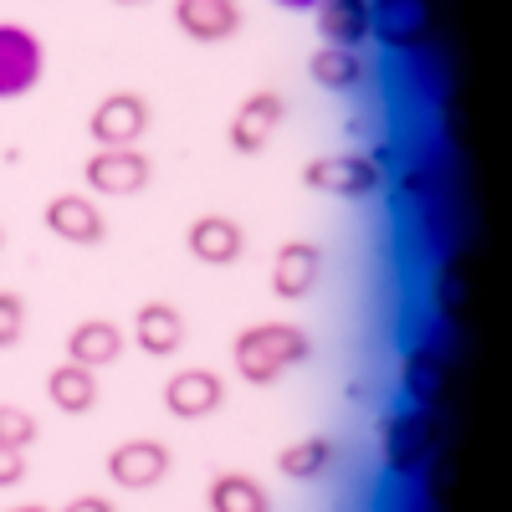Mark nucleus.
Instances as JSON below:
<instances>
[{
    "label": "nucleus",
    "mask_w": 512,
    "mask_h": 512,
    "mask_svg": "<svg viewBox=\"0 0 512 512\" xmlns=\"http://www.w3.org/2000/svg\"><path fill=\"white\" fill-rule=\"evenodd\" d=\"M0 246H6V231H0Z\"/></svg>",
    "instance_id": "2f4dec72"
},
{
    "label": "nucleus",
    "mask_w": 512,
    "mask_h": 512,
    "mask_svg": "<svg viewBox=\"0 0 512 512\" xmlns=\"http://www.w3.org/2000/svg\"><path fill=\"white\" fill-rule=\"evenodd\" d=\"M149 98L144 93H128V88H118V93H108V98H98L93 103V113H88V139H93V149H134L144 134H149Z\"/></svg>",
    "instance_id": "20e7f679"
},
{
    "label": "nucleus",
    "mask_w": 512,
    "mask_h": 512,
    "mask_svg": "<svg viewBox=\"0 0 512 512\" xmlns=\"http://www.w3.org/2000/svg\"><path fill=\"white\" fill-rule=\"evenodd\" d=\"M98 374L93 369H82V364H72V359H62L52 374H47V400H52V410H62V415H88L93 405H98Z\"/></svg>",
    "instance_id": "a211bd4d"
},
{
    "label": "nucleus",
    "mask_w": 512,
    "mask_h": 512,
    "mask_svg": "<svg viewBox=\"0 0 512 512\" xmlns=\"http://www.w3.org/2000/svg\"><path fill=\"white\" fill-rule=\"evenodd\" d=\"M159 400L175 420H205L226 405V379L216 369H180L175 379H164Z\"/></svg>",
    "instance_id": "f8f14e48"
},
{
    "label": "nucleus",
    "mask_w": 512,
    "mask_h": 512,
    "mask_svg": "<svg viewBox=\"0 0 512 512\" xmlns=\"http://www.w3.org/2000/svg\"><path fill=\"white\" fill-rule=\"evenodd\" d=\"M436 6L431 0H369V36L390 52H420L431 41Z\"/></svg>",
    "instance_id": "39448f33"
},
{
    "label": "nucleus",
    "mask_w": 512,
    "mask_h": 512,
    "mask_svg": "<svg viewBox=\"0 0 512 512\" xmlns=\"http://www.w3.org/2000/svg\"><path fill=\"white\" fill-rule=\"evenodd\" d=\"M123 344H128V338H123V328H118L113 318H82V323H72V333H67V359L98 374V369L118 364Z\"/></svg>",
    "instance_id": "dca6fc26"
},
{
    "label": "nucleus",
    "mask_w": 512,
    "mask_h": 512,
    "mask_svg": "<svg viewBox=\"0 0 512 512\" xmlns=\"http://www.w3.org/2000/svg\"><path fill=\"white\" fill-rule=\"evenodd\" d=\"M313 354V338L297 328V323H282V318H262V323H246L231 344V369L236 379L246 384H277L287 369H297Z\"/></svg>",
    "instance_id": "f257e3e1"
},
{
    "label": "nucleus",
    "mask_w": 512,
    "mask_h": 512,
    "mask_svg": "<svg viewBox=\"0 0 512 512\" xmlns=\"http://www.w3.org/2000/svg\"><path fill=\"white\" fill-rule=\"evenodd\" d=\"M379 180H384V164L374 154H359V149H349V154H318L303 169L308 190H323V195H338V200H364V195L379 190Z\"/></svg>",
    "instance_id": "7ed1b4c3"
},
{
    "label": "nucleus",
    "mask_w": 512,
    "mask_h": 512,
    "mask_svg": "<svg viewBox=\"0 0 512 512\" xmlns=\"http://www.w3.org/2000/svg\"><path fill=\"white\" fill-rule=\"evenodd\" d=\"M134 349L149 359H169L185 349V313L164 297H149V303L134 308Z\"/></svg>",
    "instance_id": "4468645a"
},
{
    "label": "nucleus",
    "mask_w": 512,
    "mask_h": 512,
    "mask_svg": "<svg viewBox=\"0 0 512 512\" xmlns=\"http://www.w3.org/2000/svg\"><path fill=\"white\" fill-rule=\"evenodd\" d=\"M82 180H88L93 195L123 200V195H139L154 180V164H149V154L139 144L134 149H93L88 164H82Z\"/></svg>",
    "instance_id": "0eeeda50"
},
{
    "label": "nucleus",
    "mask_w": 512,
    "mask_h": 512,
    "mask_svg": "<svg viewBox=\"0 0 512 512\" xmlns=\"http://www.w3.org/2000/svg\"><path fill=\"white\" fill-rule=\"evenodd\" d=\"M308 77L323 93H349V88L364 82V52L359 47H328L323 41V47L308 57Z\"/></svg>",
    "instance_id": "aec40b11"
},
{
    "label": "nucleus",
    "mask_w": 512,
    "mask_h": 512,
    "mask_svg": "<svg viewBox=\"0 0 512 512\" xmlns=\"http://www.w3.org/2000/svg\"><path fill=\"white\" fill-rule=\"evenodd\" d=\"M41 221H47V231L67 246H98L108 236V216L98 210L93 195H82V190H62L47 200V210H41Z\"/></svg>",
    "instance_id": "9d476101"
},
{
    "label": "nucleus",
    "mask_w": 512,
    "mask_h": 512,
    "mask_svg": "<svg viewBox=\"0 0 512 512\" xmlns=\"http://www.w3.org/2000/svg\"><path fill=\"white\" fill-rule=\"evenodd\" d=\"M436 190H441V175H436V164H410V169H405V180H400V195H405L410 205H425V200H436Z\"/></svg>",
    "instance_id": "a878e982"
},
{
    "label": "nucleus",
    "mask_w": 512,
    "mask_h": 512,
    "mask_svg": "<svg viewBox=\"0 0 512 512\" xmlns=\"http://www.w3.org/2000/svg\"><path fill=\"white\" fill-rule=\"evenodd\" d=\"M333 436H303V441H292L277 451V472L287 482H318L328 466H333Z\"/></svg>",
    "instance_id": "4be33fe9"
},
{
    "label": "nucleus",
    "mask_w": 512,
    "mask_h": 512,
    "mask_svg": "<svg viewBox=\"0 0 512 512\" xmlns=\"http://www.w3.org/2000/svg\"><path fill=\"white\" fill-rule=\"evenodd\" d=\"M205 507L210 512H272V497L267 487L246 477V472H221V477H210L205 487Z\"/></svg>",
    "instance_id": "412c9836"
},
{
    "label": "nucleus",
    "mask_w": 512,
    "mask_h": 512,
    "mask_svg": "<svg viewBox=\"0 0 512 512\" xmlns=\"http://www.w3.org/2000/svg\"><path fill=\"white\" fill-rule=\"evenodd\" d=\"M36 441V420H31V410H21V405H0V446H31Z\"/></svg>",
    "instance_id": "393cba45"
},
{
    "label": "nucleus",
    "mask_w": 512,
    "mask_h": 512,
    "mask_svg": "<svg viewBox=\"0 0 512 512\" xmlns=\"http://www.w3.org/2000/svg\"><path fill=\"white\" fill-rule=\"evenodd\" d=\"M41 72H47L41 36L16 21H0V98H26L41 82Z\"/></svg>",
    "instance_id": "6e6552de"
},
{
    "label": "nucleus",
    "mask_w": 512,
    "mask_h": 512,
    "mask_svg": "<svg viewBox=\"0 0 512 512\" xmlns=\"http://www.w3.org/2000/svg\"><path fill=\"white\" fill-rule=\"evenodd\" d=\"M272 6H282V11H318V0H272Z\"/></svg>",
    "instance_id": "c85d7f7f"
},
{
    "label": "nucleus",
    "mask_w": 512,
    "mask_h": 512,
    "mask_svg": "<svg viewBox=\"0 0 512 512\" xmlns=\"http://www.w3.org/2000/svg\"><path fill=\"white\" fill-rule=\"evenodd\" d=\"M323 277V251L313 241H282L277 256H272V297L277 303H303L313 297Z\"/></svg>",
    "instance_id": "ddd939ff"
},
{
    "label": "nucleus",
    "mask_w": 512,
    "mask_h": 512,
    "mask_svg": "<svg viewBox=\"0 0 512 512\" xmlns=\"http://www.w3.org/2000/svg\"><path fill=\"white\" fill-rule=\"evenodd\" d=\"M318 36L328 47H364L369 0H318Z\"/></svg>",
    "instance_id": "6ab92c4d"
},
{
    "label": "nucleus",
    "mask_w": 512,
    "mask_h": 512,
    "mask_svg": "<svg viewBox=\"0 0 512 512\" xmlns=\"http://www.w3.org/2000/svg\"><path fill=\"white\" fill-rule=\"evenodd\" d=\"M400 384H405V400L420 410H436L451 390V359L436 344H415L400 364Z\"/></svg>",
    "instance_id": "2eb2a0df"
},
{
    "label": "nucleus",
    "mask_w": 512,
    "mask_h": 512,
    "mask_svg": "<svg viewBox=\"0 0 512 512\" xmlns=\"http://www.w3.org/2000/svg\"><path fill=\"white\" fill-rule=\"evenodd\" d=\"M62 512H118L103 492H82V497H72V502H62Z\"/></svg>",
    "instance_id": "cd10ccee"
},
{
    "label": "nucleus",
    "mask_w": 512,
    "mask_h": 512,
    "mask_svg": "<svg viewBox=\"0 0 512 512\" xmlns=\"http://www.w3.org/2000/svg\"><path fill=\"white\" fill-rule=\"evenodd\" d=\"M26 323H31L26 297L11 292V287H0V349H16L21 338H26Z\"/></svg>",
    "instance_id": "5701e85b"
},
{
    "label": "nucleus",
    "mask_w": 512,
    "mask_h": 512,
    "mask_svg": "<svg viewBox=\"0 0 512 512\" xmlns=\"http://www.w3.org/2000/svg\"><path fill=\"white\" fill-rule=\"evenodd\" d=\"M26 451L21 446H0V487H21L26 482Z\"/></svg>",
    "instance_id": "bb28decb"
},
{
    "label": "nucleus",
    "mask_w": 512,
    "mask_h": 512,
    "mask_svg": "<svg viewBox=\"0 0 512 512\" xmlns=\"http://www.w3.org/2000/svg\"><path fill=\"white\" fill-rule=\"evenodd\" d=\"M175 26L190 41H226L241 31V6L236 0H175Z\"/></svg>",
    "instance_id": "f3484780"
},
{
    "label": "nucleus",
    "mask_w": 512,
    "mask_h": 512,
    "mask_svg": "<svg viewBox=\"0 0 512 512\" xmlns=\"http://www.w3.org/2000/svg\"><path fill=\"white\" fill-rule=\"evenodd\" d=\"M282 118H287V98H282L277 88H256V93H246V98L236 103L226 139H231L236 154H262V149L272 144V134L282 128Z\"/></svg>",
    "instance_id": "1a4fd4ad"
},
{
    "label": "nucleus",
    "mask_w": 512,
    "mask_h": 512,
    "mask_svg": "<svg viewBox=\"0 0 512 512\" xmlns=\"http://www.w3.org/2000/svg\"><path fill=\"white\" fill-rule=\"evenodd\" d=\"M185 251L205 267H236L246 256V231L236 216H216V210H205L185 226Z\"/></svg>",
    "instance_id": "9b49d317"
},
{
    "label": "nucleus",
    "mask_w": 512,
    "mask_h": 512,
    "mask_svg": "<svg viewBox=\"0 0 512 512\" xmlns=\"http://www.w3.org/2000/svg\"><path fill=\"white\" fill-rule=\"evenodd\" d=\"M113 6H139V0H113Z\"/></svg>",
    "instance_id": "7c9ffc66"
},
{
    "label": "nucleus",
    "mask_w": 512,
    "mask_h": 512,
    "mask_svg": "<svg viewBox=\"0 0 512 512\" xmlns=\"http://www.w3.org/2000/svg\"><path fill=\"white\" fill-rule=\"evenodd\" d=\"M431 292H436V308H441V318H456V313H461V297H466V282H461V262H446V267L436 272Z\"/></svg>",
    "instance_id": "b1692460"
},
{
    "label": "nucleus",
    "mask_w": 512,
    "mask_h": 512,
    "mask_svg": "<svg viewBox=\"0 0 512 512\" xmlns=\"http://www.w3.org/2000/svg\"><path fill=\"white\" fill-rule=\"evenodd\" d=\"M169 472H175V451H169L159 436H134V441H118L108 451V477L123 492H149Z\"/></svg>",
    "instance_id": "423d86ee"
},
{
    "label": "nucleus",
    "mask_w": 512,
    "mask_h": 512,
    "mask_svg": "<svg viewBox=\"0 0 512 512\" xmlns=\"http://www.w3.org/2000/svg\"><path fill=\"white\" fill-rule=\"evenodd\" d=\"M11 512H52V507H41V502H21V507H11Z\"/></svg>",
    "instance_id": "c756f323"
},
{
    "label": "nucleus",
    "mask_w": 512,
    "mask_h": 512,
    "mask_svg": "<svg viewBox=\"0 0 512 512\" xmlns=\"http://www.w3.org/2000/svg\"><path fill=\"white\" fill-rule=\"evenodd\" d=\"M379 446H384V466H390V477H420L425 461H431L436 446H441V420H436V410H420V405L395 410L390 420H384Z\"/></svg>",
    "instance_id": "f03ea898"
}]
</instances>
